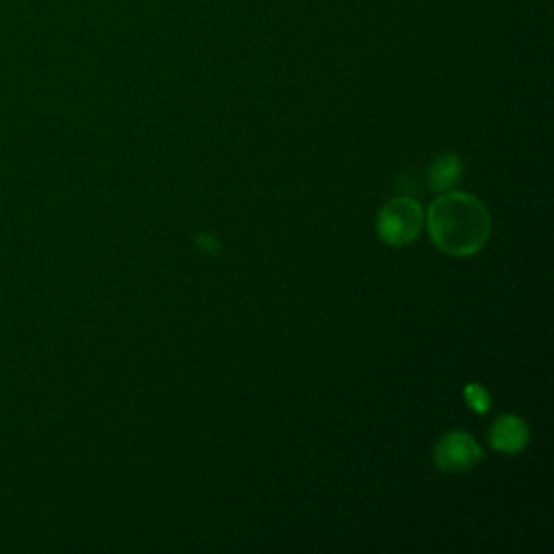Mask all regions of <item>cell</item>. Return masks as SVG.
I'll return each instance as SVG.
<instances>
[{
    "mask_svg": "<svg viewBox=\"0 0 554 554\" xmlns=\"http://www.w3.org/2000/svg\"><path fill=\"white\" fill-rule=\"evenodd\" d=\"M427 226L435 247L455 258L481 252L490 241L492 219L487 208L468 193H446L427 213Z\"/></svg>",
    "mask_w": 554,
    "mask_h": 554,
    "instance_id": "1",
    "label": "cell"
},
{
    "mask_svg": "<svg viewBox=\"0 0 554 554\" xmlns=\"http://www.w3.org/2000/svg\"><path fill=\"white\" fill-rule=\"evenodd\" d=\"M422 228V208L412 197H397L377 215L379 239L392 247L410 245Z\"/></svg>",
    "mask_w": 554,
    "mask_h": 554,
    "instance_id": "2",
    "label": "cell"
},
{
    "mask_svg": "<svg viewBox=\"0 0 554 554\" xmlns=\"http://www.w3.org/2000/svg\"><path fill=\"white\" fill-rule=\"evenodd\" d=\"M481 459H483L481 446L472 438V435L464 431L446 433L433 451L435 466H438L442 472H451V474L468 472L477 466Z\"/></svg>",
    "mask_w": 554,
    "mask_h": 554,
    "instance_id": "3",
    "label": "cell"
},
{
    "mask_svg": "<svg viewBox=\"0 0 554 554\" xmlns=\"http://www.w3.org/2000/svg\"><path fill=\"white\" fill-rule=\"evenodd\" d=\"M529 444V427L518 416L507 414L496 418L490 429V446L498 453H520L522 448Z\"/></svg>",
    "mask_w": 554,
    "mask_h": 554,
    "instance_id": "4",
    "label": "cell"
},
{
    "mask_svg": "<svg viewBox=\"0 0 554 554\" xmlns=\"http://www.w3.org/2000/svg\"><path fill=\"white\" fill-rule=\"evenodd\" d=\"M461 180V161L457 154H440L435 161L429 165L427 171V182L431 191H451L455 184Z\"/></svg>",
    "mask_w": 554,
    "mask_h": 554,
    "instance_id": "5",
    "label": "cell"
},
{
    "mask_svg": "<svg viewBox=\"0 0 554 554\" xmlns=\"http://www.w3.org/2000/svg\"><path fill=\"white\" fill-rule=\"evenodd\" d=\"M466 401L474 412H487L490 410V394H487L479 384H472L466 388Z\"/></svg>",
    "mask_w": 554,
    "mask_h": 554,
    "instance_id": "6",
    "label": "cell"
}]
</instances>
